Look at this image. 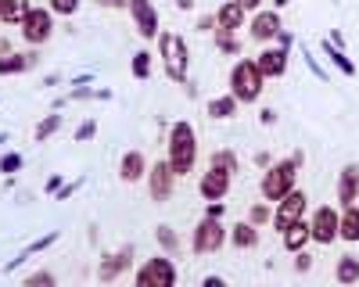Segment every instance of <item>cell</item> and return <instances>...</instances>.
I'll use <instances>...</instances> for the list:
<instances>
[{
  "label": "cell",
  "instance_id": "1",
  "mask_svg": "<svg viewBox=\"0 0 359 287\" xmlns=\"http://www.w3.org/2000/svg\"><path fill=\"white\" fill-rule=\"evenodd\" d=\"M165 162L169 169L176 172V180H184L187 172L194 169L198 162V136H194V126L191 122H172L169 126V136H165Z\"/></svg>",
  "mask_w": 359,
  "mask_h": 287
},
{
  "label": "cell",
  "instance_id": "2",
  "mask_svg": "<svg viewBox=\"0 0 359 287\" xmlns=\"http://www.w3.org/2000/svg\"><path fill=\"white\" fill-rule=\"evenodd\" d=\"M230 94L237 97V104H252L262 94V72L252 57H237V65L230 69Z\"/></svg>",
  "mask_w": 359,
  "mask_h": 287
},
{
  "label": "cell",
  "instance_id": "3",
  "mask_svg": "<svg viewBox=\"0 0 359 287\" xmlns=\"http://www.w3.org/2000/svg\"><path fill=\"white\" fill-rule=\"evenodd\" d=\"M158 54L165 62V76L172 83H187V69H191V50L180 33H158Z\"/></svg>",
  "mask_w": 359,
  "mask_h": 287
},
{
  "label": "cell",
  "instance_id": "4",
  "mask_svg": "<svg viewBox=\"0 0 359 287\" xmlns=\"http://www.w3.org/2000/svg\"><path fill=\"white\" fill-rule=\"evenodd\" d=\"M298 165H302L298 158H284V162L266 165V172H262V197H266V201H280L287 190H294Z\"/></svg>",
  "mask_w": 359,
  "mask_h": 287
},
{
  "label": "cell",
  "instance_id": "5",
  "mask_svg": "<svg viewBox=\"0 0 359 287\" xmlns=\"http://www.w3.org/2000/svg\"><path fill=\"white\" fill-rule=\"evenodd\" d=\"M54 33V11L50 8H29V15L22 18V40L29 47H43Z\"/></svg>",
  "mask_w": 359,
  "mask_h": 287
},
{
  "label": "cell",
  "instance_id": "6",
  "mask_svg": "<svg viewBox=\"0 0 359 287\" xmlns=\"http://www.w3.org/2000/svg\"><path fill=\"white\" fill-rule=\"evenodd\" d=\"M133 280H137V287H172L176 284V266H172V258L155 255L133 273Z\"/></svg>",
  "mask_w": 359,
  "mask_h": 287
},
{
  "label": "cell",
  "instance_id": "7",
  "mask_svg": "<svg viewBox=\"0 0 359 287\" xmlns=\"http://www.w3.org/2000/svg\"><path fill=\"white\" fill-rule=\"evenodd\" d=\"M223 241H226L223 223L212 219V216H201V223L194 226V237H191V251L194 255H212V251L223 248Z\"/></svg>",
  "mask_w": 359,
  "mask_h": 287
},
{
  "label": "cell",
  "instance_id": "8",
  "mask_svg": "<svg viewBox=\"0 0 359 287\" xmlns=\"http://www.w3.org/2000/svg\"><path fill=\"white\" fill-rule=\"evenodd\" d=\"M306 209H309V197H306V190H287L280 201H277V212H273V219H269V223H273L277 230H280V234H284V230L291 226V223H298V219H302L306 216Z\"/></svg>",
  "mask_w": 359,
  "mask_h": 287
},
{
  "label": "cell",
  "instance_id": "9",
  "mask_svg": "<svg viewBox=\"0 0 359 287\" xmlns=\"http://www.w3.org/2000/svg\"><path fill=\"white\" fill-rule=\"evenodd\" d=\"M338 209L334 205H320L316 212H313V219H309V241H316V244H334L338 241Z\"/></svg>",
  "mask_w": 359,
  "mask_h": 287
},
{
  "label": "cell",
  "instance_id": "10",
  "mask_svg": "<svg viewBox=\"0 0 359 287\" xmlns=\"http://www.w3.org/2000/svg\"><path fill=\"white\" fill-rule=\"evenodd\" d=\"M230 183H233V172L208 162V169L201 172V180H198V190H201L205 201H223L230 194Z\"/></svg>",
  "mask_w": 359,
  "mask_h": 287
},
{
  "label": "cell",
  "instance_id": "11",
  "mask_svg": "<svg viewBox=\"0 0 359 287\" xmlns=\"http://www.w3.org/2000/svg\"><path fill=\"white\" fill-rule=\"evenodd\" d=\"M147 194H151V201H169L172 197V187H176V172L169 169V162L162 158V162H151V169H147Z\"/></svg>",
  "mask_w": 359,
  "mask_h": 287
},
{
  "label": "cell",
  "instance_id": "12",
  "mask_svg": "<svg viewBox=\"0 0 359 287\" xmlns=\"http://www.w3.org/2000/svg\"><path fill=\"white\" fill-rule=\"evenodd\" d=\"M130 15H133V29L144 36V40H155L162 33V22H158V8L151 0H130Z\"/></svg>",
  "mask_w": 359,
  "mask_h": 287
},
{
  "label": "cell",
  "instance_id": "13",
  "mask_svg": "<svg viewBox=\"0 0 359 287\" xmlns=\"http://www.w3.org/2000/svg\"><path fill=\"white\" fill-rule=\"evenodd\" d=\"M255 65L262 72V79H277L287 72V47H266L259 57H255Z\"/></svg>",
  "mask_w": 359,
  "mask_h": 287
},
{
  "label": "cell",
  "instance_id": "14",
  "mask_svg": "<svg viewBox=\"0 0 359 287\" xmlns=\"http://www.w3.org/2000/svg\"><path fill=\"white\" fill-rule=\"evenodd\" d=\"M130 248L126 251H108V255H101V266H97V280L101 284H111V280H118L126 270H130Z\"/></svg>",
  "mask_w": 359,
  "mask_h": 287
},
{
  "label": "cell",
  "instance_id": "15",
  "mask_svg": "<svg viewBox=\"0 0 359 287\" xmlns=\"http://www.w3.org/2000/svg\"><path fill=\"white\" fill-rule=\"evenodd\" d=\"M280 33V15L277 11H259L252 18V40L255 43H266V40H273Z\"/></svg>",
  "mask_w": 359,
  "mask_h": 287
},
{
  "label": "cell",
  "instance_id": "16",
  "mask_svg": "<svg viewBox=\"0 0 359 287\" xmlns=\"http://www.w3.org/2000/svg\"><path fill=\"white\" fill-rule=\"evenodd\" d=\"M338 201L341 205H355L359 201V165H345L338 172Z\"/></svg>",
  "mask_w": 359,
  "mask_h": 287
},
{
  "label": "cell",
  "instance_id": "17",
  "mask_svg": "<svg viewBox=\"0 0 359 287\" xmlns=\"http://www.w3.org/2000/svg\"><path fill=\"white\" fill-rule=\"evenodd\" d=\"M118 176H123L126 183H140L147 176V158L140 151H126L123 162H118Z\"/></svg>",
  "mask_w": 359,
  "mask_h": 287
},
{
  "label": "cell",
  "instance_id": "18",
  "mask_svg": "<svg viewBox=\"0 0 359 287\" xmlns=\"http://www.w3.org/2000/svg\"><path fill=\"white\" fill-rule=\"evenodd\" d=\"M40 62V54L36 50H29V54H0V76H18V72H29Z\"/></svg>",
  "mask_w": 359,
  "mask_h": 287
},
{
  "label": "cell",
  "instance_id": "19",
  "mask_svg": "<svg viewBox=\"0 0 359 287\" xmlns=\"http://www.w3.org/2000/svg\"><path fill=\"white\" fill-rule=\"evenodd\" d=\"M241 25H245V8L237 4V0H226V4L216 11V29H230V33H237Z\"/></svg>",
  "mask_w": 359,
  "mask_h": 287
},
{
  "label": "cell",
  "instance_id": "20",
  "mask_svg": "<svg viewBox=\"0 0 359 287\" xmlns=\"http://www.w3.org/2000/svg\"><path fill=\"white\" fill-rule=\"evenodd\" d=\"M280 241H284V251H302L306 244H309V223H302V219H298V223H291L287 230H284V234H280Z\"/></svg>",
  "mask_w": 359,
  "mask_h": 287
},
{
  "label": "cell",
  "instance_id": "21",
  "mask_svg": "<svg viewBox=\"0 0 359 287\" xmlns=\"http://www.w3.org/2000/svg\"><path fill=\"white\" fill-rule=\"evenodd\" d=\"M338 241H348V244L359 241V209L355 205H345V212L338 216Z\"/></svg>",
  "mask_w": 359,
  "mask_h": 287
},
{
  "label": "cell",
  "instance_id": "22",
  "mask_svg": "<svg viewBox=\"0 0 359 287\" xmlns=\"http://www.w3.org/2000/svg\"><path fill=\"white\" fill-rule=\"evenodd\" d=\"M230 241H233V248H241V251L255 248V244H259V226H255V223H237V226L230 230Z\"/></svg>",
  "mask_w": 359,
  "mask_h": 287
},
{
  "label": "cell",
  "instance_id": "23",
  "mask_svg": "<svg viewBox=\"0 0 359 287\" xmlns=\"http://www.w3.org/2000/svg\"><path fill=\"white\" fill-rule=\"evenodd\" d=\"M29 0H4V11H0V22L4 25H22V18L29 15Z\"/></svg>",
  "mask_w": 359,
  "mask_h": 287
},
{
  "label": "cell",
  "instance_id": "24",
  "mask_svg": "<svg viewBox=\"0 0 359 287\" xmlns=\"http://www.w3.org/2000/svg\"><path fill=\"white\" fill-rule=\"evenodd\" d=\"M208 115H212V119H233V115H237V97L233 94L212 97V101H208Z\"/></svg>",
  "mask_w": 359,
  "mask_h": 287
},
{
  "label": "cell",
  "instance_id": "25",
  "mask_svg": "<svg viewBox=\"0 0 359 287\" xmlns=\"http://www.w3.org/2000/svg\"><path fill=\"white\" fill-rule=\"evenodd\" d=\"M323 54H327V57H331V62H334V65H338V69H341L345 76H355V65L348 62V57H345V50H341V47H338V43H334L331 36H327V40H323Z\"/></svg>",
  "mask_w": 359,
  "mask_h": 287
},
{
  "label": "cell",
  "instance_id": "26",
  "mask_svg": "<svg viewBox=\"0 0 359 287\" xmlns=\"http://www.w3.org/2000/svg\"><path fill=\"white\" fill-rule=\"evenodd\" d=\"M334 280H338V284H355V280H359V258L341 255V258H338V270H334Z\"/></svg>",
  "mask_w": 359,
  "mask_h": 287
},
{
  "label": "cell",
  "instance_id": "27",
  "mask_svg": "<svg viewBox=\"0 0 359 287\" xmlns=\"http://www.w3.org/2000/svg\"><path fill=\"white\" fill-rule=\"evenodd\" d=\"M62 115H43V119L36 122V130H33V136H36V144H43V140H50L57 130H62Z\"/></svg>",
  "mask_w": 359,
  "mask_h": 287
},
{
  "label": "cell",
  "instance_id": "28",
  "mask_svg": "<svg viewBox=\"0 0 359 287\" xmlns=\"http://www.w3.org/2000/svg\"><path fill=\"white\" fill-rule=\"evenodd\" d=\"M216 47L230 57H241V40H237V33H230V29H216Z\"/></svg>",
  "mask_w": 359,
  "mask_h": 287
},
{
  "label": "cell",
  "instance_id": "29",
  "mask_svg": "<svg viewBox=\"0 0 359 287\" xmlns=\"http://www.w3.org/2000/svg\"><path fill=\"white\" fill-rule=\"evenodd\" d=\"M130 69H133V79H140V83L151 79V50H137Z\"/></svg>",
  "mask_w": 359,
  "mask_h": 287
},
{
  "label": "cell",
  "instance_id": "30",
  "mask_svg": "<svg viewBox=\"0 0 359 287\" xmlns=\"http://www.w3.org/2000/svg\"><path fill=\"white\" fill-rule=\"evenodd\" d=\"M158 244H162L169 255H176V251H180V237L172 234V226H165V223L158 226Z\"/></svg>",
  "mask_w": 359,
  "mask_h": 287
},
{
  "label": "cell",
  "instance_id": "31",
  "mask_svg": "<svg viewBox=\"0 0 359 287\" xmlns=\"http://www.w3.org/2000/svg\"><path fill=\"white\" fill-rule=\"evenodd\" d=\"M79 4H83V0H50L47 8H50L54 15H62V18H72V15L79 11Z\"/></svg>",
  "mask_w": 359,
  "mask_h": 287
},
{
  "label": "cell",
  "instance_id": "32",
  "mask_svg": "<svg viewBox=\"0 0 359 287\" xmlns=\"http://www.w3.org/2000/svg\"><path fill=\"white\" fill-rule=\"evenodd\" d=\"M212 165H223V169H230V172L241 169V162H237L233 151H216V155H212Z\"/></svg>",
  "mask_w": 359,
  "mask_h": 287
},
{
  "label": "cell",
  "instance_id": "33",
  "mask_svg": "<svg viewBox=\"0 0 359 287\" xmlns=\"http://www.w3.org/2000/svg\"><path fill=\"white\" fill-rule=\"evenodd\" d=\"M273 216H269V209L266 205H252V212H248V223H255V226H262V223H269Z\"/></svg>",
  "mask_w": 359,
  "mask_h": 287
},
{
  "label": "cell",
  "instance_id": "34",
  "mask_svg": "<svg viewBox=\"0 0 359 287\" xmlns=\"http://www.w3.org/2000/svg\"><path fill=\"white\" fill-rule=\"evenodd\" d=\"M194 29H198V33H216V15H198Z\"/></svg>",
  "mask_w": 359,
  "mask_h": 287
},
{
  "label": "cell",
  "instance_id": "35",
  "mask_svg": "<svg viewBox=\"0 0 359 287\" xmlns=\"http://www.w3.org/2000/svg\"><path fill=\"white\" fill-rule=\"evenodd\" d=\"M22 169V155H4L0 158V172H18Z\"/></svg>",
  "mask_w": 359,
  "mask_h": 287
},
{
  "label": "cell",
  "instance_id": "36",
  "mask_svg": "<svg viewBox=\"0 0 359 287\" xmlns=\"http://www.w3.org/2000/svg\"><path fill=\"white\" fill-rule=\"evenodd\" d=\"M25 284H29V287H36V284H40V287H50V284H54V273H29Z\"/></svg>",
  "mask_w": 359,
  "mask_h": 287
},
{
  "label": "cell",
  "instance_id": "37",
  "mask_svg": "<svg viewBox=\"0 0 359 287\" xmlns=\"http://www.w3.org/2000/svg\"><path fill=\"white\" fill-rule=\"evenodd\" d=\"M90 136H97V122H94V119H86V122L76 130V140H90Z\"/></svg>",
  "mask_w": 359,
  "mask_h": 287
},
{
  "label": "cell",
  "instance_id": "38",
  "mask_svg": "<svg viewBox=\"0 0 359 287\" xmlns=\"http://www.w3.org/2000/svg\"><path fill=\"white\" fill-rule=\"evenodd\" d=\"M294 258H298V262H294L298 273H309V270H313V255H309V251H294Z\"/></svg>",
  "mask_w": 359,
  "mask_h": 287
},
{
  "label": "cell",
  "instance_id": "39",
  "mask_svg": "<svg viewBox=\"0 0 359 287\" xmlns=\"http://www.w3.org/2000/svg\"><path fill=\"white\" fill-rule=\"evenodd\" d=\"M54 237H57V234H47V237H40V241H33V244H29V248H25V255H33V251H43L47 244H54Z\"/></svg>",
  "mask_w": 359,
  "mask_h": 287
},
{
  "label": "cell",
  "instance_id": "40",
  "mask_svg": "<svg viewBox=\"0 0 359 287\" xmlns=\"http://www.w3.org/2000/svg\"><path fill=\"white\" fill-rule=\"evenodd\" d=\"M302 57H306V65H309V69H313V76H316V79H323V83H327V76H323V69H320V65H316V57H313V54H309V50H302Z\"/></svg>",
  "mask_w": 359,
  "mask_h": 287
},
{
  "label": "cell",
  "instance_id": "41",
  "mask_svg": "<svg viewBox=\"0 0 359 287\" xmlns=\"http://www.w3.org/2000/svg\"><path fill=\"white\" fill-rule=\"evenodd\" d=\"M259 119H262V126H273V122H277V111L266 108V111H259Z\"/></svg>",
  "mask_w": 359,
  "mask_h": 287
},
{
  "label": "cell",
  "instance_id": "42",
  "mask_svg": "<svg viewBox=\"0 0 359 287\" xmlns=\"http://www.w3.org/2000/svg\"><path fill=\"white\" fill-rule=\"evenodd\" d=\"M205 216H212V219H219V216H223V205H219V201H212V205L205 209Z\"/></svg>",
  "mask_w": 359,
  "mask_h": 287
},
{
  "label": "cell",
  "instance_id": "43",
  "mask_svg": "<svg viewBox=\"0 0 359 287\" xmlns=\"http://www.w3.org/2000/svg\"><path fill=\"white\" fill-rule=\"evenodd\" d=\"M237 4H241L245 11H259V8H262V0H237Z\"/></svg>",
  "mask_w": 359,
  "mask_h": 287
},
{
  "label": "cell",
  "instance_id": "44",
  "mask_svg": "<svg viewBox=\"0 0 359 287\" xmlns=\"http://www.w3.org/2000/svg\"><path fill=\"white\" fill-rule=\"evenodd\" d=\"M101 4H104V8H126L130 0H101Z\"/></svg>",
  "mask_w": 359,
  "mask_h": 287
},
{
  "label": "cell",
  "instance_id": "45",
  "mask_svg": "<svg viewBox=\"0 0 359 287\" xmlns=\"http://www.w3.org/2000/svg\"><path fill=\"white\" fill-rule=\"evenodd\" d=\"M47 190L54 194V190H62V176H54V180H47Z\"/></svg>",
  "mask_w": 359,
  "mask_h": 287
},
{
  "label": "cell",
  "instance_id": "46",
  "mask_svg": "<svg viewBox=\"0 0 359 287\" xmlns=\"http://www.w3.org/2000/svg\"><path fill=\"white\" fill-rule=\"evenodd\" d=\"M176 8H180V11H191V8H194V0H176Z\"/></svg>",
  "mask_w": 359,
  "mask_h": 287
},
{
  "label": "cell",
  "instance_id": "47",
  "mask_svg": "<svg viewBox=\"0 0 359 287\" xmlns=\"http://www.w3.org/2000/svg\"><path fill=\"white\" fill-rule=\"evenodd\" d=\"M0 11H4V0H0Z\"/></svg>",
  "mask_w": 359,
  "mask_h": 287
}]
</instances>
